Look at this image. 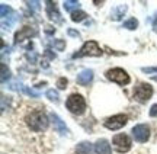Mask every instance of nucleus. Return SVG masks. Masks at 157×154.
Returning a JSON list of instances; mask_svg holds the SVG:
<instances>
[{
  "label": "nucleus",
  "mask_w": 157,
  "mask_h": 154,
  "mask_svg": "<svg viewBox=\"0 0 157 154\" xmlns=\"http://www.w3.org/2000/svg\"><path fill=\"white\" fill-rule=\"evenodd\" d=\"M26 124L32 131H44L48 126V118L42 111H34L31 112V115L26 116Z\"/></svg>",
  "instance_id": "1"
},
{
  "label": "nucleus",
  "mask_w": 157,
  "mask_h": 154,
  "mask_svg": "<svg viewBox=\"0 0 157 154\" xmlns=\"http://www.w3.org/2000/svg\"><path fill=\"white\" fill-rule=\"evenodd\" d=\"M67 109L74 115H82L86 111V100L82 95L78 93H73L71 96H68L67 102H66Z\"/></svg>",
  "instance_id": "2"
},
{
  "label": "nucleus",
  "mask_w": 157,
  "mask_h": 154,
  "mask_svg": "<svg viewBox=\"0 0 157 154\" xmlns=\"http://www.w3.org/2000/svg\"><path fill=\"white\" fill-rule=\"evenodd\" d=\"M106 77L111 81H115V83H118V85H128L129 83V76L128 73L125 71V70L122 69H111L106 71Z\"/></svg>",
  "instance_id": "3"
},
{
  "label": "nucleus",
  "mask_w": 157,
  "mask_h": 154,
  "mask_svg": "<svg viewBox=\"0 0 157 154\" xmlns=\"http://www.w3.org/2000/svg\"><path fill=\"white\" fill-rule=\"evenodd\" d=\"M84 55H96V57L102 55L101 48H99V45L96 44L95 41H89V42H86V44H84V45L80 48V51L74 54L73 58L84 57Z\"/></svg>",
  "instance_id": "4"
},
{
  "label": "nucleus",
  "mask_w": 157,
  "mask_h": 154,
  "mask_svg": "<svg viewBox=\"0 0 157 154\" xmlns=\"http://www.w3.org/2000/svg\"><path fill=\"white\" fill-rule=\"evenodd\" d=\"M151 96H153V87L150 85H147V83H141L140 86H137L134 89V97L141 103L147 102Z\"/></svg>",
  "instance_id": "5"
},
{
  "label": "nucleus",
  "mask_w": 157,
  "mask_h": 154,
  "mask_svg": "<svg viewBox=\"0 0 157 154\" xmlns=\"http://www.w3.org/2000/svg\"><path fill=\"white\" fill-rule=\"evenodd\" d=\"M112 143L118 153H127V151L131 150V138L127 134H118V135H115Z\"/></svg>",
  "instance_id": "6"
},
{
  "label": "nucleus",
  "mask_w": 157,
  "mask_h": 154,
  "mask_svg": "<svg viewBox=\"0 0 157 154\" xmlns=\"http://www.w3.org/2000/svg\"><path fill=\"white\" fill-rule=\"evenodd\" d=\"M128 122V118H127V115H113L111 118H108L105 121V126H106L108 130H119V128H122L125 124Z\"/></svg>",
  "instance_id": "7"
},
{
  "label": "nucleus",
  "mask_w": 157,
  "mask_h": 154,
  "mask_svg": "<svg viewBox=\"0 0 157 154\" xmlns=\"http://www.w3.org/2000/svg\"><path fill=\"white\" fill-rule=\"evenodd\" d=\"M132 135L137 141H140V143H146L148 137H150V128L144 124H140V125H135L132 128Z\"/></svg>",
  "instance_id": "8"
},
{
  "label": "nucleus",
  "mask_w": 157,
  "mask_h": 154,
  "mask_svg": "<svg viewBox=\"0 0 157 154\" xmlns=\"http://www.w3.org/2000/svg\"><path fill=\"white\" fill-rule=\"evenodd\" d=\"M95 151L96 154H111L112 148H111V144L108 143L106 140H99L95 144Z\"/></svg>",
  "instance_id": "9"
},
{
  "label": "nucleus",
  "mask_w": 157,
  "mask_h": 154,
  "mask_svg": "<svg viewBox=\"0 0 157 154\" xmlns=\"http://www.w3.org/2000/svg\"><path fill=\"white\" fill-rule=\"evenodd\" d=\"M51 119H52V124H54V128H56L57 131L60 132V134H67V126L66 124L61 121V118L56 114H51Z\"/></svg>",
  "instance_id": "10"
},
{
  "label": "nucleus",
  "mask_w": 157,
  "mask_h": 154,
  "mask_svg": "<svg viewBox=\"0 0 157 154\" xmlns=\"http://www.w3.org/2000/svg\"><path fill=\"white\" fill-rule=\"evenodd\" d=\"M92 80H93V71H92V70H83V71L77 76V83L82 86L89 85Z\"/></svg>",
  "instance_id": "11"
},
{
  "label": "nucleus",
  "mask_w": 157,
  "mask_h": 154,
  "mask_svg": "<svg viewBox=\"0 0 157 154\" xmlns=\"http://www.w3.org/2000/svg\"><path fill=\"white\" fill-rule=\"evenodd\" d=\"M47 13H48V16H50L51 21H56V22H61L60 13H58V12H57V9H56V3H52V2H48Z\"/></svg>",
  "instance_id": "12"
},
{
  "label": "nucleus",
  "mask_w": 157,
  "mask_h": 154,
  "mask_svg": "<svg viewBox=\"0 0 157 154\" xmlns=\"http://www.w3.org/2000/svg\"><path fill=\"white\" fill-rule=\"evenodd\" d=\"M77 154H92V151H93V147H92V144L90 143H80L77 145Z\"/></svg>",
  "instance_id": "13"
},
{
  "label": "nucleus",
  "mask_w": 157,
  "mask_h": 154,
  "mask_svg": "<svg viewBox=\"0 0 157 154\" xmlns=\"http://www.w3.org/2000/svg\"><path fill=\"white\" fill-rule=\"evenodd\" d=\"M86 16H87V15H86L83 10H76L71 13V21H73V22H82L83 19H86Z\"/></svg>",
  "instance_id": "14"
},
{
  "label": "nucleus",
  "mask_w": 157,
  "mask_h": 154,
  "mask_svg": "<svg viewBox=\"0 0 157 154\" xmlns=\"http://www.w3.org/2000/svg\"><path fill=\"white\" fill-rule=\"evenodd\" d=\"M29 35H34V32H32V31H31L28 26H25V28H23L21 32H17V34H16V42L22 41L23 36H29Z\"/></svg>",
  "instance_id": "15"
},
{
  "label": "nucleus",
  "mask_w": 157,
  "mask_h": 154,
  "mask_svg": "<svg viewBox=\"0 0 157 154\" xmlns=\"http://www.w3.org/2000/svg\"><path fill=\"white\" fill-rule=\"evenodd\" d=\"M125 10H127V7L125 6H119L118 9H115V10L112 12V19L113 21H119L121 19V16H122V13H125Z\"/></svg>",
  "instance_id": "16"
},
{
  "label": "nucleus",
  "mask_w": 157,
  "mask_h": 154,
  "mask_svg": "<svg viewBox=\"0 0 157 154\" xmlns=\"http://www.w3.org/2000/svg\"><path fill=\"white\" fill-rule=\"evenodd\" d=\"M137 26H138V22H137L135 17H131V19L124 22V28H127V29H135Z\"/></svg>",
  "instance_id": "17"
},
{
  "label": "nucleus",
  "mask_w": 157,
  "mask_h": 154,
  "mask_svg": "<svg viewBox=\"0 0 157 154\" xmlns=\"http://www.w3.org/2000/svg\"><path fill=\"white\" fill-rule=\"evenodd\" d=\"M78 5H80V3H78L77 0H67V2H64V9H66V10H73L74 7H78Z\"/></svg>",
  "instance_id": "18"
},
{
  "label": "nucleus",
  "mask_w": 157,
  "mask_h": 154,
  "mask_svg": "<svg viewBox=\"0 0 157 154\" xmlns=\"http://www.w3.org/2000/svg\"><path fill=\"white\" fill-rule=\"evenodd\" d=\"M47 97H48L50 100H52V102L58 103V93H57L56 90H48L47 92Z\"/></svg>",
  "instance_id": "19"
},
{
  "label": "nucleus",
  "mask_w": 157,
  "mask_h": 154,
  "mask_svg": "<svg viewBox=\"0 0 157 154\" xmlns=\"http://www.w3.org/2000/svg\"><path fill=\"white\" fill-rule=\"evenodd\" d=\"M9 76H10L9 69H6L5 64H2V81H6V79H9Z\"/></svg>",
  "instance_id": "20"
},
{
  "label": "nucleus",
  "mask_w": 157,
  "mask_h": 154,
  "mask_svg": "<svg viewBox=\"0 0 157 154\" xmlns=\"http://www.w3.org/2000/svg\"><path fill=\"white\" fill-rule=\"evenodd\" d=\"M0 10H2V19H5L7 16V13H10V7H6V5H2L0 6Z\"/></svg>",
  "instance_id": "21"
},
{
  "label": "nucleus",
  "mask_w": 157,
  "mask_h": 154,
  "mask_svg": "<svg viewBox=\"0 0 157 154\" xmlns=\"http://www.w3.org/2000/svg\"><path fill=\"white\" fill-rule=\"evenodd\" d=\"M57 86H58V89H66V87H67V79H64V77L58 79Z\"/></svg>",
  "instance_id": "22"
},
{
  "label": "nucleus",
  "mask_w": 157,
  "mask_h": 154,
  "mask_svg": "<svg viewBox=\"0 0 157 154\" xmlns=\"http://www.w3.org/2000/svg\"><path fill=\"white\" fill-rule=\"evenodd\" d=\"M150 116H153V118H156L157 116V103L156 105H153L151 109H150Z\"/></svg>",
  "instance_id": "23"
},
{
  "label": "nucleus",
  "mask_w": 157,
  "mask_h": 154,
  "mask_svg": "<svg viewBox=\"0 0 157 154\" xmlns=\"http://www.w3.org/2000/svg\"><path fill=\"white\" fill-rule=\"evenodd\" d=\"M25 92L28 93V95H31V96H35V97H38V93L34 90H31V89H25Z\"/></svg>",
  "instance_id": "24"
},
{
  "label": "nucleus",
  "mask_w": 157,
  "mask_h": 154,
  "mask_svg": "<svg viewBox=\"0 0 157 154\" xmlns=\"http://www.w3.org/2000/svg\"><path fill=\"white\" fill-rule=\"evenodd\" d=\"M143 71H144V73H151V71H157V67H154V69H143Z\"/></svg>",
  "instance_id": "25"
},
{
  "label": "nucleus",
  "mask_w": 157,
  "mask_h": 154,
  "mask_svg": "<svg viewBox=\"0 0 157 154\" xmlns=\"http://www.w3.org/2000/svg\"><path fill=\"white\" fill-rule=\"evenodd\" d=\"M63 47H64V42H63V41H58V42H57V48H58V50H63Z\"/></svg>",
  "instance_id": "26"
},
{
  "label": "nucleus",
  "mask_w": 157,
  "mask_h": 154,
  "mask_svg": "<svg viewBox=\"0 0 157 154\" xmlns=\"http://www.w3.org/2000/svg\"><path fill=\"white\" fill-rule=\"evenodd\" d=\"M68 34H70V35H73V36H78V32H76V31H71V29L68 31Z\"/></svg>",
  "instance_id": "27"
}]
</instances>
